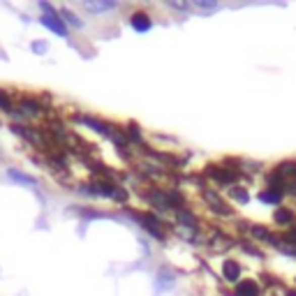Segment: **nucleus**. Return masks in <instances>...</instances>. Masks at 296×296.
<instances>
[{"mask_svg":"<svg viewBox=\"0 0 296 296\" xmlns=\"http://www.w3.org/2000/svg\"><path fill=\"white\" fill-rule=\"evenodd\" d=\"M116 3H86V10L88 12H107V10H114Z\"/></svg>","mask_w":296,"mask_h":296,"instance_id":"6e6552de","label":"nucleus"},{"mask_svg":"<svg viewBox=\"0 0 296 296\" xmlns=\"http://www.w3.org/2000/svg\"><path fill=\"white\" fill-rule=\"evenodd\" d=\"M253 234L257 236V238H271V236H269V231H266V229H262V227H255V229H253Z\"/></svg>","mask_w":296,"mask_h":296,"instance_id":"f8f14e48","label":"nucleus"},{"mask_svg":"<svg viewBox=\"0 0 296 296\" xmlns=\"http://www.w3.org/2000/svg\"><path fill=\"white\" fill-rule=\"evenodd\" d=\"M19 114L26 118V116H39L42 114V105H39L37 100H33V97H26V100H21L19 102Z\"/></svg>","mask_w":296,"mask_h":296,"instance_id":"f03ea898","label":"nucleus"},{"mask_svg":"<svg viewBox=\"0 0 296 296\" xmlns=\"http://www.w3.org/2000/svg\"><path fill=\"white\" fill-rule=\"evenodd\" d=\"M291 220H294V215H291L287 209H278V211H275V222H280V225H289Z\"/></svg>","mask_w":296,"mask_h":296,"instance_id":"1a4fd4ad","label":"nucleus"},{"mask_svg":"<svg viewBox=\"0 0 296 296\" xmlns=\"http://www.w3.org/2000/svg\"><path fill=\"white\" fill-rule=\"evenodd\" d=\"M33 51H37V54H44V51H46V44H44V42H35L33 44Z\"/></svg>","mask_w":296,"mask_h":296,"instance_id":"ddd939ff","label":"nucleus"},{"mask_svg":"<svg viewBox=\"0 0 296 296\" xmlns=\"http://www.w3.org/2000/svg\"><path fill=\"white\" fill-rule=\"evenodd\" d=\"M39 21H42V26H46L49 30H54L56 35H61V37H65L67 35V26H65V21H61V14H51V17L44 14Z\"/></svg>","mask_w":296,"mask_h":296,"instance_id":"f257e3e1","label":"nucleus"},{"mask_svg":"<svg viewBox=\"0 0 296 296\" xmlns=\"http://www.w3.org/2000/svg\"><path fill=\"white\" fill-rule=\"evenodd\" d=\"M222 273H225V278L229 280V282H234V280H238V273H241V266L234 262V259H227L225 264H222Z\"/></svg>","mask_w":296,"mask_h":296,"instance_id":"20e7f679","label":"nucleus"},{"mask_svg":"<svg viewBox=\"0 0 296 296\" xmlns=\"http://www.w3.org/2000/svg\"><path fill=\"white\" fill-rule=\"evenodd\" d=\"M259 199H262V202L278 204L280 202V192H259Z\"/></svg>","mask_w":296,"mask_h":296,"instance_id":"9b49d317","label":"nucleus"},{"mask_svg":"<svg viewBox=\"0 0 296 296\" xmlns=\"http://www.w3.org/2000/svg\"><path fill=\"white\" fill-rule=\"evenodd\" d=\"M130 23L134 30H139V33H146L148 28H151V17L148 14H143V12H137V14H132L130 17Z\"/></svg>","mask_w":296,"mask_h":296,"instance_id":"7ed1b4c3","label":"nucleus"},{"mask_svg":"<svg viewBox=\"0 0 296 296\" xmlns=\"http://www.w3.org/2000/svg\"><path fill=\"white\" fill-rule=\"evenodd\" d=\"M259 294V287L255 280H243L238 289H236V296H257Z\"/></svg>","mask_w":296,"mask_h":296,"instance_id":"39448f33","label":"nucleus"},{"mask_svg":"<svg viewBox=\"0 0 296 296\" xmlns=\"http://www.w3.org/2000/svg\"><path fill=\"white\" fill-rule=\"evenodd\" d=\"M7 176H10L12 181H17V183H23V185H37V181H35L33 176H28V174H23V171H19V169H7Z\"/></svg>","mask_w":296,"mask_h":296,"instance_id":"423d86ee","label":"nucleus"},{"mask_svg":"<svg viewBox=\"0 0 296 296\" xmlns=\"http://www.w3.org/2000/svg\"><path fill=\"white\" fill-rule=\"evenodd\" d=\"M0 109L7 111V114H12V100H10V95H7L5 90H0Z\"/></svg>","mask_w":296,"mask_h":296,"instance_id":"9d476101","label":"nucleus"},{"mask_svg":"<svg viewBox=\"0 0 296 296\" xmlns=\"http://www.w3.org/2000/svg\"><path fill=\"white\" fill-rule=\"evenodd\" d=\"M61 19H65V21L70 23V26H74V28H81L83 26V23L79 21V17L72 10H61Z\"/></svg>","mask_w":296,"mask_h":296,"instance_id":"0eeeda50","label":"nucleus"}]
</instances>
